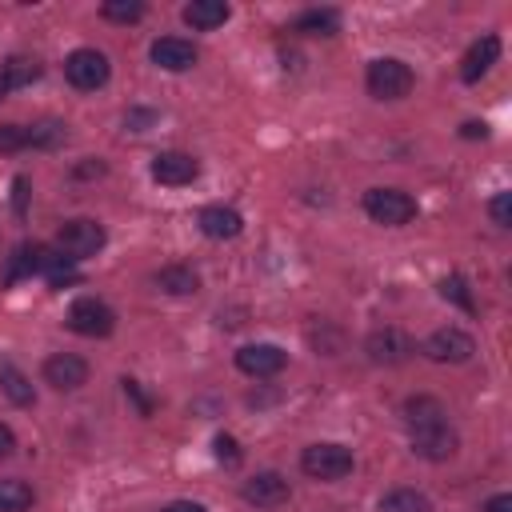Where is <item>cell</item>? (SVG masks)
<instances>
[{
	"mask_svg": "<svg viewBox=\"0 0 512 512\" xmlns=\"http://www.w3.org/2000/svg\"><path fill=\"white\" fill-rule=\"evenodd\" d=\"M292 32H300V36H336L340 32V12L336 8H308L292 20Z\"/></svg>",
	"mask_w": 512,
	"mask_h": 512,
	"instance_id": "ffe728a7",
	"label": "cell"
},
{
	"mask_svg": "<svg viewBox=\"0 0 512 512\" xmlns=\"http://www.w3.org/2000/svg\"><path fill=\"white\" fill-rule=\"evenodd\" d=\"M352 468H356L352 448L332 444V440H316V444H308V448L300 452V472H304L308 480H320V484H336V480H344Z\"/></svg>",
	"mask_w": 512,
	"mask_h": 512,
	"instance_id": "7a4b0ae2",
	"label": "cell"
},
{
	"mask_svg": "<svg viewBox=\"0 0 512 512\" xmlns=\"http://www.w3.org/2000/svg\"><path fill=\"white\" fill-rule=\"evenodd\" d=\"M484 512H512V496L508 492H496L484 500Z\"/></svg>",
	"mask_w": 512,
	"mask_h": 512,
	"instance_id": "d590c367",
	"label": "cell"
},
{
	"mask_svg": "<svg viewBox=\"0 0 512 512\" xmlns=\"http://www.w3.org/2000/svg\"><path fill=\"white\" fill-rule=\"evenodd\" d=\"M488 216H492L496 228H508L512 224V192H496L488 200Z\"/></svg>",
	"mask_w": 512,
	"mask_h": 512,
	"instance_id": "f546056e",
	"label": "cell"
},
{
	"mask_svg": "<svg viewBox=\"0 0 512 512\" xmlns=\"http://www.w3.org/2000/svg\"><path fill=\"white\" fill-rule=\"evenodd\" d=\"M108 76H112V64H108V56H104L100 48H72V52L64 56V80H68L72 88H80V92L104 88Z\"/></svg>",
	"mask_w": 512,
	"mask_h": 512,
	"instance_id": "8992f818",
	"label": "cell"
},
{
	"mask_svg": "<svg viewBox=\"0 0 512 512\" xmlns=\"http://www.w3.org/2000/svg\"><path fill=\"white\" fill-rule=\"evenodd\" d=\"M104 172H108V164H104L100 156H84V160L72 168V176H76V180H92V176H104Z\"/></svg>",
	"mask_w": 512,
	"mask_h": 512,
	"instance_id": "4dcf8cb0",
	"label": "cell"
},
{
	"mask_svg": "<svg viewBox=\"0 0 512 512\" xmlns=\"http://www.w3.org/2000/svg\"><path fill=\"white\" fill-rule=\"evenodd\" d=\"M28 148V124H0V156Z\"/></svg>",
	"mask_w": 512,
	"mask_h": 512,
	"instance_id": "83f0119b",
	"label": "cell"
},
{
	"mask_svg": "<svg viewBox=\"0 0 512 512\" xmlns=\"http://www.w3.org/2000/svg\"><path fill=\"white\" fill-rule=\"evenodd\" d=\"M12 208H16V216L28 212V180H24V176L12 180Z\"/></svg>",
	"mask_w": 512,
	"mask_h": 512,
	"instance_id": "836d02e7",
	"label": "cell"
},
{
	"mask_svg": "<svg viewBox=\"0 0 512 512\" xmlns=\"http://www.w3.org/2000/svg\"><path fill=\"white\" fill-rule=\"evenodd\" d=\"M460 136H464V140H484V136H488V124H484V120H464V124H460Z\"/></svg>",
	"mask_w": 512,
	"mask_h": 512,
	"instance_id": "e575fe53",
	"label": "cell"
},
{
	"mask_svg": "<svg viewBox=\"0 0 512 512\" xmlns=\"http://www.w3.org/2000/svg\"><path fill=\"white\" fill-rule=\"evenodd\" d=\"M148 60H152L156 68H164V72H188V68H196L200 52H196V44L184 40V36H160V40H152Z\"/></svg>",
	"mask_w": 512,
	"mask_h": 512,
	"instance_id": "4fadbf2b",
	"label": "cell"
},
{
	"mask_svg": "<svg viewBox=\"0 0 512 512\" xmlns=\"http://www.w3.org/2000/svg\"><path fill=\"white\" fill-rule=\"evenodd\" d=\"M64 324H68L76 336L104 340V336H112V328H116V312H112V304H104L100 296H76V300L68 304Z\"/></svg>",
	"mask_w": 512,
	"mask_h": 512,
	"instance_id": "5b68a950",
	"label": "cell"
},
{
	"mask_svg": "<svg viewBox=\"0 0 512 512\" xmlns=\"http://www.w3.org/2000/svg\"><path fill=\"white\" fill-rule=\"evenodd\" d=\"M16 452V432L8 424H0V460H8Z\"/></svg>",
	"mask_w": 512,
	"mask_h": 512,
	"instance_id": "8d00e7d4",
	"label": "cell"
},
{
	"mask_svg": "<svg viewBox=\"0 0 512 512\" xmlns=\"http://www.w3.org/2000/svg\"><path fill=\"white\" fill-rule=\"evenodd\" d=\"M8 92H12V88H8V76H4V68H0V100H4Z\"/></svg>",
	"mask_w": 512,
	"mask_h": 512,
	"instance_id": "f35d334b",
	"label": "cell"
},
{
	"mask_svg": "<svg viewBox=\"0 0 512 512\" xmlns=\"http://www.w3.org/2000/svg\"><path fill=\"white\" fill-rule=\"evenodd\" d=\"M380 512H432V500L416 488H392L380 496Z\"/></svg>",
	"mask_w": 512,
	"mask_h": 512,
	"instance_id": "d4e9b609",
	"label": "cell"
},
{
	"mask_svg": "<svg viewBox=\"0 0 512 512\" xmlns=\"http://www.w3.org/2000/svg\"><path fill=\"white\" fill-rule=\"evenodd\" d=\"M420 352H424L428 360H436V364H468V360L476 356V340H472L464 328L448 324V328L428 332V340L420 344Z\"/></svg>",
	"mask_w": 512,
	"mask_h": 512,
	"instance_id": "52a82bcc",
	"label": "cell"
},
{
	"mask_svg": "<svg viewBox=\"0 0 512 512\" xmlns=\"http://www.w3.org/2000/svg\"><path fill=\"white\" fill-rule=\"evenodd\" d=\"M364 88L372 100H404L416 88V72L400 56H376L364 72Z\"/></svg>",
	"mask_w": 512,
	"mask_h": 512,
	"instance_id": "6da1fadb",
	"label": "cell"
},
{
	"mask_svg": "<svg viewBox=\"0 0 512 512\" xmlns=\"http://www.w3.org/2000/svg\"><path fill=\"white\" fill-rule=\"evenodd\" d=\"M152 280H156V288L168 292V296H196V292H200V276H196L188 264H164Z\"/></svg>",
	"mask_w": 512,
	"mask_h": 512,
	"instance_id": "ac0fdd59",
	"label": "cell"
},
{
	"mask_svg": "<svg viewBox=\"0 0 512 512\" xmlns=\"http://www.w3.org/2000/svg\"><path fill=\"white\" fill-rule=\"evenodd\" d=\"M228 16H232V8L224 0H192V4L180 8V20L196 32H212V28L228 24Z\"/></svg>",
	"mask_w": 512,
	"mask_h": 512,
	"instance_id": "e0dca14e",
	"label": "cell"
},
{
	"mask_svg": "<svg viewBox=\"0 0 512 512\" xmlns=\"http://www.w3.org/2000/svg\"><path fill=\"white\" fill-rule=\"evenodd\" d=\"M104 244H108V232H104V224L92 220V216H72V220H64V224L56 228V248H60L72 264L92 260L96 252H104Z\"/></svg>",
	"mask_w": 512,
	"mask_h": 512,
	"instance_id": "3957f363",
	"label": "cell"
},
{
	"mask_svg": "<svg viewBox=\"0 0 512 512\" xmlns=\"http://www.w3.org/2000/svg\"><path fill=\"white\" fill-rule=\"evenodd\" d=\"M284 364H288V352H284L280 344L256 340V344L236 348V368H240L244 376H252V380H272V376L284 372Z\"/></svg>",
	"mask_w": 512,
	"mask_h": 512,
	"instance_id": "30bf717a",
	"label": "cell"
},
{
	"mask_svg": "<svg viewBox=\"0 0 512 512\" xmlns=\"http://www.w3.org/2000/svg\"><path fill=\"white\" fill-rule=\"evenodd\" d=\"M120 384H124V396H128V400H136V408H140V416H152V400H148V396L140 392V380H132V376H124Z\"/></svg>",
	"mask_w": 512,
	"mask_h": 512,
	"instance_id": "1f68e13d",
	"label": "cell"
},
{
	"mask_svg": "<svg viewBox=\"0 0 512 512\" xmlns=\"http://www.w3.org/2000/svg\"><path fill=\"white\" fill-rule=\"evenodd\" d=\"M496 60H500V36H496V32H484V36L472 40V48L464 52V60H460V80H464V84H476Z\"/></svg>",
	"mask_w": 512,
	"mask_h": 512,
	"instance_id": "2e32d148",
	"label": "cell"
},
{
	"mask_svg": "<svg viewBox=\"0 0 512 512\" xmlns=\"http://www.w3.org/2000/svg\"><path fill=\"white\" fill-rule=\"evenodd\" d=\"M196 228L208 236V240H236L244 232V216L228 204H204L196 212Z\"/></svg>",
	"mask_w": 512,
	"mask_h": 512,
	"instance_id": "5bb4252c",
	"label": "cell"
},
{
	"mask_svg": "<svg viewBox=\"0 0 512 512\" xmlns=\"http://www.w3.org/2000/svg\"><path fill=\"white\" fill-rule=\"evenodd\" d=\"M156 120V112L152 108H128V116H124V124L132 128V132H148V124Z\"/></svg>",
	"mask_w": 512,
	"mask_h": 512,
	"instance_id": "d6a6232c",
	"label": "cell"
},
{
	"mask_svg": "<svg viewBox=\"0 0 512 512\" xmlns=\"http://www.w3.org/2000/svg\"><path fill=\"white\" fill-rule=\"evenodd\" d=\"M160 512H208V508L196 504V500H172V504H164Z\"/></svg>",
	"mask_w": 512,
	"mask_h": 512,
	"instance_id": "74e56055",
	"label": "cell"
},
{
	"mask_svg": "<svg viewBox=\"0 0 512 512\" xmlns=\"http://www.w3.org/2000/svg\"><path fill=\"white\" fill-rule=\"evenodd\" d=\"M68 140V124L56 120V116H44L36 124H28V148H40V152H52Z\"/></svg>",
	"mask_w": 512,
	"mask_h": 512,
	"instance_id": "7402d4cb",
	"label": "cell"
},
{
	"mask_svg": "<svg viewBox=\"0 0 512 512\" xmlns=\"http://www.w3.org/2000/svg\"><path fill=\"white\" fill-rule=\"evenodd\" d=\"M32 504H36V492L28 480H20V476L0 480V512H28Z\"/></svg>",
	"mask_w": 512,
	"mask_h": 512,
	"instance_id": "603a6c76",
	"label": "cell"
},
{
	"mask_svg": "<svg viewBox=\"0 0 512 512\" xmlns=\"http://www.w3.org/2000/svg\"><path fill=\"white\" fill-rule=\"evenodd\" d=\"M0 68L8 76V88H28V84H36L44 76V64L36 56H8Z\"/></svg>",
	"mask_w": 512,
	"mask_h": 512,
	"instance_id": "cb8c5ba5",
	"label": "cell"
},
{
	"mask_svg": "<svg viewBox=\"0 0 512 512\" xmlns=\"http://www.w3.org/2000/svg\"><path fill=\"white\" fill-rule=\"evenodd\" d=\"M436 420H448V412H444V404L436 400V396H408L404 400V424L408 428H424V424H436Z\"/></svg>",
	"mask_w": 512,
	"mask_h": 512,
	"instance_id": "44dd1931",
	"label": "cell"
},
{
	"mask_svg": "<svg viewBox=\"0 0 512 512\" xmlns=\"http://www.w3.org/2000/svg\"><path fill=\"white\" fill-rule=\"evenodd\" d=\"M152 180L164 184V188H184L200 176V160L192 152H180V148H168V152H156L152 164H148Z\"/></svg>",
	"mask_w": 512,
	"mask_h": 512,
	"instance_id": "8fae6325",
	"label": "cell"
},
{
	"mask_svg": "<svg viewBox=\"0 0 512 512\" xmlns=\"http://www.w3.org/2000/svg\"><path fill=\"white\" fill-rule=\"evenodd\" d=\"M360 204H364V216L384 228H404L416 220V200L404 188H368Z\"/></svg>",
	"mask_w": 512,
	"mask_h": 512,
	"instance_id": "277c9868",
	"label": "cell"
},
{
	"mask_svg": "<svg viewBox=\"0 0 512 512\" xmlns=\"http://www.w3.org/2000/svg\"><path fill=\"white\" fill-rule=\"evenodd\" d=\"M408 436H412V452L432 460V464L452 460L456 448H460V436H456V428L448 420H436V424H424V428H408Z\"/></svg>",
	"mask_w": 512,
	"mask_h": 512,
	"instance_id": "9c48e42d",
	"label": "cell"
},
{
	"mask_svg": "<svg viewBox=\"0 0 512 512\" xmlns=\"http://www.w3.org/2000/svg\"><path fill=\"white\" fill-rule=\"evenodd\" d=\"M144 12H148L144 0H104L100 4V16L112 20V24H136Z\"/></svg>",
	"mask_w": 512,
	"mask_h": 512,
	"instance_id": "4316f807",
	"label": "cell"
},
{
	"mask_svg": "<svg viewBox=\"0 0 512 512\" xmlns=\"http://www.w3.org/2000/svg\"><path fill=\"white\" fill-rule=\"evenodd\" d=\"M44 384H52L56 392H76L88 384V360L76 352H52L44 360Z\"/></svg>",
	"mask_w": 512,
	"mask_h": 512,
	"instance_id": "7c38bea8",
	"label": "cell"
},
{
	"mask_svg": "<svg viewBox=\"0 0 512 512\" xmlns=\"http://www.w3.org/2000/svg\"><path fill=\"white\" fill-rule=\"evenodd\" d=\"M436 288H440V296H444L448 304H456L460 312H468V316L476 312V300H472V292H468V280H464L460 272H452V276H444V280H440Z\"/></svg>",
	"mask_w": 512,
	"mask_h": 512,
	"instance_id": "484cf974",
	"label": "cell"
},
{
	"mask_svg": "<svg viewBox=\"0 0 512 512\" xmlns=\"http://www.w3.org/2000/svg\"><path fill=\"white\" fill-rule=\"evenodd\" d=\"M240 496L248 504H256V508H276V504H288L292 488H288V480L280 472H256L252 480H244Z\"/></svg>",
	"mask_w": 512,
	"mask_h": 512,
	"instance_id": "9a60e30c",
	"label": "cell"
},
{
	"mask_svg": "<svg viewBox=\"0 0 512 512\" xmlns=\"http://www.w3.org/2000/svg\"><path fill=\"white\" fill-rule=\"evenodd\" d=\"M364 352H368V360L372 364H404L412 352H416V340L404 332V328H396V324H384V328H372L368 336H364Z\"/></svg>",
	"mask_w": 512,
	"mask_h": 512,
	"instance_id": "ba28073f",
	"label": "cell"
},
{
	"mask_svg": "<svg viewBox=\"0 0 512 512\" xmlns=\"http://www.w3.org/2000/svg\"><path fill=\"white\" fill-rule=\"evenodd\" d=\"M0 392L16 404V408H32L36 404V392H32V380L12 364V360H4L0 356Z\"/></svg>",
	"mask_w": 512,
	"mask_h": 512,
	"instance_id": "d6986e66",
	"label": "cell"
},
{
	"mask_svg": "<svg viewBox=\"0 0 512 512\" xmlns=\"http://www.w3.org/2000/svg\"><path fill=\"white\" fill-rule=\"evenodd\" d=\"M212 448H216V460H220L224 468H236V464L244 460V452H240V444H236V436H228V432H216V440H212Z\"/></svg>",
	"mask_w": 512,
	"mask_h": 512,
	"instance_id": "f1b7e54d",
	"label": "cell"
}]
</instances>
